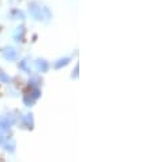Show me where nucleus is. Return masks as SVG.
Here are the masks:
<instances>
[{"instance_id": "3", "label": "nucleus", "mask_w": 153, "mask_h": 162, "mask_svg": "<svg viewBox=\"0 0 153 162\" xmlns=\"http://www.w3.org/2000/svg\"><path fill=\"white\" fill-rule=\"evenodd\" d=\"M3 57L6 59V60H16V57H18V53H16V50L14 49L11 46H7L3 49Z\"/></svg>"}, {"instance_id": "7", "label": "nucleus", "mask_w": 153, "mask_h": 162, "mask_svg": "<svg viewBox=\"0 0 153 162\" xmlns=\"http://www.w3.org/2000/svg\"><path fill=\"white\" fill-rule=\"evenodd\" d=\"M0 81H2L3 83H8V82L11 81V78H10L7 74H4L3 71H0Z\"/></svg>"}, {"instance_id": "12", "label": "nucleus", "mask_w": 153, "mask_h": 162, "mask_svg": "<svg viewBox=\"0 0 153 162\" xmlns=\"http://www.w3.org/2000/svg\"><path fill=\"white\" fill-rule=\"evenodd\" d=\"M78 70H79V65H76L75 72H74V77H75V78H78Z\"/></svg>"}, {"instance_id": "10", "label": "nucleus", "mask_w": 153, "mask_h": 162, "mask_svg": "<svg viewBox=\"0 0 153 162\" xmlns=\"http://www.w3.org/2000/svg\"><path fill=\"white\" fill-rule=\"evenodd\" d=\"M23 102H25V105H27V106H32L33 102H34V99L32 97H25V98H23Z\"/></svg>"}, {"instance_id": "11", "label": "nucleus", "mask_w": 153, "mask_h": 162, "mask_svg": "<svg viewBox=\"0 0 153 162\" xmlns=\"http://www.w3.org/2000/svg\"><path fill=\"white\" fill-rule=\"evenodd\" d=\"M30 97H32L33 99H37L38 97H40V91H38V90H34V91L32 93V95H30Z\"/></svg>"}, {"instance_id": "8", "label": "nucleus", "mask_w": 153, "mask_h": 162, "mask_svg": "<svg viewBox=\"0 0 153 162\" xmlns=\"http://www.w3.org/2000/svg\"><path fill=\"white\" fill-rule=\"evenodd\" d=\"M14 149H15V142H14V140H10V142L6 144V150L10 151V153H14Z\"/></svg>"}, {"instance_id": "13", "label": "nucleus", "mask_w": 153, "mask_h": 162, "mask_svg": "<svg viewBox=\"0 0 153 162\" xmlns=\"http://www.w3.org/2000/svg\"><path fill=\"white\" fill-rule=\"evenodd\" d=\"M3 143V135H2V132H0V144Z\"/></svg>"}, {"instance_id": "1", "label": "nucleus", "mask_w": 153, "mask_h": 162, "mask_svg": "<svg viewBox=\"0 0 153 162\" xmlns=\"http://www.w3.org/2000/svg\"><path fill=\"white\" fill-rule=\"evenodd\" d=\"M29 11H30V15H32L36 20H44V22H47V20H49L52 18L51 11L48 10V7L41 6L40 3H37V2L30 3Z\"/></svg>"}, {"instance_id": "5", "label": "nucleus", "mask_w": 153, "mask_h": 162, "mask_svg": "<svg viewBox=\"0 0 153 162\" xmlns=\"http://www.w3.org/2000/svg\"><path fill=\"white\" fill-rule=\"evenodd\" d=\"M68 63H70V57H64V59H60V60H58L56 63H55V68H62L64 67V65H67Z\"/></svg>"}, {"instance_id": "2", "label": "nucleus", "mask_w": 153, "mask_h": 162, "mask_svg": "<svg viewBox=\"0 0 153 162\" xmlns=\"http://www.w3.org/2000/svg\"><path fill=\"white\" fill-rule=\"evenodd\" d=\"M14 124V119L11 116H2L0 117V132L7 131Z\"/></svg>"}, {"instance_id": "4", "label": "nucleus", "mask_w": 153, "mask_h": 162, "mask_svg": "<svg viewBox=\"0 0 153 162\" xmlns=\"http://www.w3.org/2000/svg\"><path fill=\"white\" fill-rule=\"evenodd\" d=\"M37 68L40 72H47L48 71V63L43 59H38L37 60Z\"/></svg>"}, {"instance_id": "9", "label": "nucleus", "mask_w": 153, "mask_h": 162, "mask_svg": "<svg viewBox=\"0 0 153 162\" xmlns=\"http://www.w3.org/2000/svg\"><path fill=\"white\" fill-rule=\"evenodd\" d=\"M19 67L22 68V70H25L26 72H30V68L27 67V60H22V61H21V63H19Z\"/></svg>"}, {"instance_id": "6", "label": "nucleus", "mask_w": 153, "mask_h": 162, "mask_svg": "<svg viewBox=\"0 0 153 162\" xmlns=\"http://www.w3.org/2000/svg\"><path fill=\"white\" fill-rule=\"evenodd\" d=\"M23 123H25V125L27 127V128H33V117H32V115L23 116Z\"/></svg>"}]
</instances>
